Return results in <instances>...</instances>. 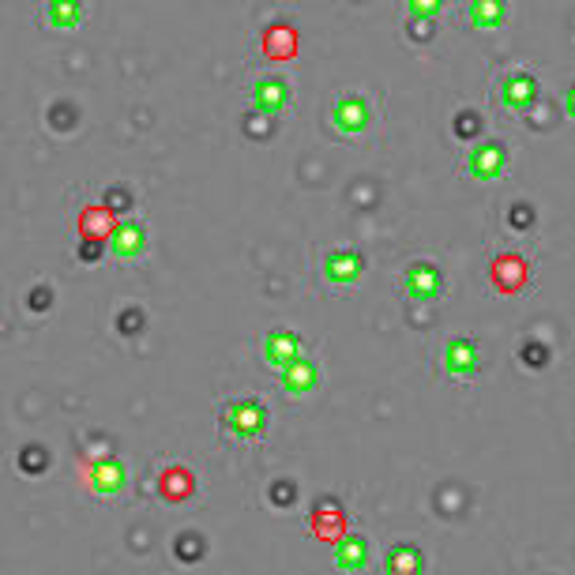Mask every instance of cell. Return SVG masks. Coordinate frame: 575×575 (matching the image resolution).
Wrapping results in <instances>:
<instances>
[{
  "instance_id": "cell-10",
  "label": "cell",
  "mask_w": 575,
  "mask_h": 575,
  "mask_svg": "<svg viewBox=\"0 0 575 575\" xmlns=\"http://www.w3.org/2000/svg\"><path fill=\"white\" fill-rule=\"evenodd\" d=\"M324 275L339 286H354L365 275V256L358 249H335L324 256Z\"/></svg>"
},
{
  "instance_id": "cell-23",
  "label": "cell",
  "mask_w": 575,
  "mask_h": 575,
  "mask_svg": "<svg viewBox=\"0 0 575 575\" xmlns=\"http://www.w3.org/2000/svg\"><path fill=\"white\" fill-rule=\"evenodd\" d=\"M410 31H414V38H425V42H429V38H433V19H410Z\"/></svg>"
},
{
  "instance_id": "cell-5",
  "label": "cell",
  "mask_w": 575,
  "mask_h": 575,
  "mask_svg": "<svg viewBox=\"0 0 575 575\" xmlns=\"http://www.w3.org/2000/svg\"><path fill=\"white\" fill-rule=\"evenodd\" d=\"M538 102V79L523 72V68H515L508 76L500 79V106L508 109V113H527L530 106Z\"/></svg>"
},
{
  "instance_id": "cell-21",
  "label": "cell",
  "mask_w": 575,
  "mask_h": 575,
  "mask_svg": "<svg viewBox=\"0 0 575 575\" xmlns=\"http://www.w3.org/2000/svg\"><path fill=\"white\" fill-rule=\"evenodd\" d=\"M312 534L316 538H324V542H335L339 534H346V515H342V508L335 504H320L316 512H312Z\"/></svg>"
},
{
  "instance_id": "cell-16",
  "label": "cell",
  "mask_w": 575,
  "mask_h": 575,
  "mask_svg": "<svg viewBox=\"0 0 575 575\" xmlns=\"http://www.w3.org/2000/svg\"><path fill=\"white\" fill-rule=\"evenodd\" d=\"M264 57L267 61H294L297 57V31L290 23H275V27H267L264 31Z\"/></svg>"
},
{
  "instance_id": "cell-4",
  "label": "cell",
  "mask_w": 575,
  "mask_h": 575,
  "mask_svg": "<svg viewBox=\"0 0 575 575\" xmlns=\"http://www.w3.org/2000/svg\"><path fill=\"white\" fill-rule=\"evenodd\" d=\"M331 117H335V128H339L342 136H361L365 128L373 125V109H369V102L354 91H346L335 98Z\"/></svg>"
},
{
  "instance_id": "cell-9",
  "label": "cell",
  "mask_w": 575,
  "mask_h": 575,
  "mask_svg": "<svg viewBox=\"0 0 575 575\" xmlns=\"http://www.w3.org/2000/svg\"><path fill=\"white\" fill-rule=\"evenodd\" d=\"M76 226H79V237H83L87 245H102V241H109L113 230H117V215L109 211L106 203H91V207L79 211Z\"/></svg>"
},
{
  "instance_id": "cell-6",
  "label": "cell",
  "mask_w": 575,
  "mask_h": 575,
  "mask_svg": "<svg viewBox=\"0 0 575 575\" xmlns=\"http://www.w3.org/2000/svg\"><path fill=\"white\" fill-rule=\"evenodd\" d=\"M403 290L406 297H414V301H436L440 290H444V275H440V267L429 264V260H414V264L403 271Z\"/></svg>"
},
{
  "instance_id": "cell-20",
  "label": "cell",
  "mask_w": 575,
  "mask_h": 575,
  "mask_svg": "<svg viewBox=\"0 0 575 575\" xmlns=\"http://www.w3.org/2000/svg\"><path fill=\"white\" fill-rule=\"evenodd\" d=\"M192 489H196V478L185 467L162 470V478H158V493H162V500H170V504H181L185 497H192Z\"/></svg>"
},
{
  "instance_id": "cell-3",
  "label": "cell",
  "mask_w": 575,
  "mask_h": 575,
  "mask_svg": "<svg viewBox=\"0 0 575 575\" xmlns=\"http://www.w3.org/2000/svg\"><path fill=\"white\" fill-rule=\"evenodd\" d=\"M440 365H444V373H448L451 380H470V376H478V369H482V350H478L474 339L459 335V339H451L448 346H444Z\"/></svg>"
},
{
  "instance_id": "cell-14",
  "label": "cell",
  "mask_w": 575,
  "mask_h": 575,
  "mask_svg": "<svg viewBox=\"0 0 575 575\" xmlns=\"http://www.w3.org/2000/svg\"><path fill=\"white\" fill-rule=\"evenodd\" d=\"M294 358H301V339H297L294 331H267L264 335V361L271 369H282V365H290Z\"/></svg>"
},
{
  "instance_id": "cell-19",
  "label": "cell",
  "mask_w": 575,
  "mask_h": 575,
  "mask_svg": "<svg viewBox=\"0 0 575 575\" xmlns=\"http://www.w3.org/2000/svg\"><path fill=\"white\" fill-rule=\"evenodd\" d=\"M425 568V553L418 545H395L388 557H384V572L388 575H418Z\"/></svg>"
},
{
  "instance_id": "cell-13",
  "label": "cell",
  "mask_w": 575,
  "mask_h": 575,
  "mask_svg": "<svg viewBox=\"0 0 575 575\" xmlns=\"http://www.w3.org/2000/svg\"><path fill=\"white\" fill-rule=\"evenodd\" d=\"M87 482H91L94 493H102V497H113V493H121L128 482V470L121 459H98L87 467Z\"/></svg>"
},
{
  "instance_id": "cell-17",
  "label": "cell",
  "mask_w": 575,
  "mask_h": 575,
  "mask_svg": "<svg viewBox=\"0 0 575 575\" xmlns=\"http://www.w3.org/2000/svg\"><path fill=\"white\" fill-rule=\"evenodd\" d=\"M467 19L474 31H500L508 23V4L504 0H470Z\"/></svg>"
},
{
  "instance_id": "cell-2",
  "label": "cell",
  "mask_w": 575,
  "mask_h": 575,
  "mask_svg": "<svg viewBox=\"0 0 575 575\" xmlns=\"http://www.w3.org/2000/svg\"><path fill=\"white\" fill-rule=\"evenodd\" d=\"M463 170H467V177H474V181H497L500 173L508 170V151H504V143H497V140L474 143L467 151Z\"/></svg>"
},
{
  "instance_id": "cell-11",
  "label": "cell",
  "mask_w": 575,
  "mask_h": 575,
  "mask_svg": "<svg viewBox=\"0 0 575 575\" xmlns=\"http://www.w3.org/2000/svg\"><path fill=\"white\" fill-rule=\"evenodd\" d=\"M279 384L286 395H312L316 384H320V369H316V361H309L301 354V358H294L290 365L279 369Z\"/></svg>"
},
{
  "instance_id": "cell-22",
  "label": "cell",
  "mask_w": 575,
  "mask_h": 575,
  "mask_svg": "<svg viewBox=\"0 0 575 575\" xmlns=\"http://www.w3.org/2000/svg\"><path fill=\"white\" fill-rule=\"evenodd\" d=\"M410 19H436L444 12V0H406Z\"/></svg>"
},
{
  "instance_id": "cell-7",
  "label": "cell",
  "mask_w": 575,
  "mask_h": 575,
  "mask_svg": "<svg viewBox=\"0 0 575 575\" xmlns=\"http://www.w3.org/2000/svg\"><path fill=\"white\" fill-rule=\"evenodd\" d=\"M249 102H252L256 113L275 117V113H282V109L290 106V83L279 79V76H260L249 87Z\"/></svg>"
},
{
  "instance_id": "cell-1",
  "label": "cell",
  "mask_w": 575,
  "mask_h": 575,
  "mask_svg": "<svg viewBox=\"0 0 575 575\" xmlns=\"http://www.w3.org/2000/svg\"><path fill=\"white\" fill-rule=\"evenodd\" d=\"M222 425L237 436V440H256L267 429V410L260 399H234L222 410Z\"/></svg>"
},
{
  "instance_id": "cell-15",
  "label": "cell",
  "mask_w": 575,
  "mask_h": 575,
  "mask_svg": "<svg viewBox=\"0 0 575 575\" xmlns=\"http://www.w3.org/2000/svg\"><path fill=\"white\" fill-rule=\"evenodd\" d=\"M331 545H335V568L342 572H361L369 564V542L361 534H339Z\"/></svg>"
},
{
  "instance_id": "cell-18",
  "label": "cell",
  "mask_w": 575,
  "mask_h": 575,
  "mask_svg": "<svg viewBox=\"0 0 575 575\" xmlns=\"http://www.w3.org/2000/svg\"><path fill=\"white\" fill-rule=\"evenodd\" d=\"M46 23L53 31H76L83 23V0H46Z\"/></svg>"
},
{
  "instance_id": "cell-8",
  "label": "cell",
  "mask_w": 575,
  "mask_h": 575,
  "mask_svg": "<svg viewBox=\"0 0 575 575\" xmlns=\"http://www.w3.org/2000/svg\"><path fill=\"white\" fill-rule=\"evenodd\" d=\"M489 279H493V286H497L500 294H519L523 286H527L530 279V267L523 256H515V252H504V256H497L493 260V271H489Z\"/></svg>"
},
{
  "instance_id": "cell-12",
  "label": "cell",
  "mask_w": 575,
  "mask_h": 575,
  "mask_svg": "<svg viewBox=\"0 0 575 575\" xmlns=\"http://www.w3.org/2000/svg\"><path fill=\"white\" fill-rule=\"evenodd\" d=\"M109 245H113V256H117V260H136V256H143V249H147V230H143L140 218L117 222Z\"/></svg>"
}]
</instances>
